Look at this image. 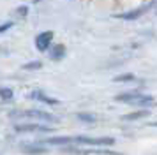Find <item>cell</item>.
<instances>
[{
  "label": "cell",
  "instance_id": "cell-15",
  "mask_svg": "<svg viewBox=\"0 0 157 155\" xmlns=\"http://www.w3.org/2000/svg\"><path fill=\"white\" fill-rule=\"evenodd\" d=\"M13 27V23H4L2 27H0V32H4V30H7V28H11Z\"/></svg>",
  "mask_w": 157,
  "mask_h": 155
},
{
  "label": "cell",
  "instance_id": "cell-14",
  "mask_svg": "<svg viewBox=\"0 0 157 155\" xmlns=\"http://www.w3.org/2000/svg\"><path fill=\"white\" fill-rule=\"evenodd\" d=\"M41 67H43L41 62H30V63H25L23 65V69H27V70H36V69H41Z\"/></svg>",
  "mask_w": 157,
  "mask_h": 155
},
{
  "label": "cell",
  "instance_id": "cell-1",
  "mask_svg": "<svg viewBox=\"0 0 157 155\" xmlns=\"http://www.w3.org/2000/svg\"><path fill=\"white\" fill-rule=\"evenodd\" d=\"M115 100L124 102V104H131V106H140V108H147V106L154 104V97L152 95H145V93H138V92L120 93V95L115 97Z\"/></svg>",
  "mask_w": 157,
  "mask_h": 155
},
{
  "label": "cell",
  "instance_id": "cell-3",
  "mask_svg": "<svg viewBox=\"0 0 157 155\" xmlns=\"http://www.w3.org/2000/svg\"><path fill=\"white\" fill-rule=\"evenodd\" d=\"M74 143H79V145H113L115 139L113 138H86V136H78L74 138Z\"/></svg>",
  "mask_w": 157,
  "mask_h": 155
},
{
  "label": "cell",
  "instance_id": "cell-8",
  "mask_svg": "<svg viewBox=\"0 0 157 155\" xmlns=\"http://www.w3.org/2000/svg\"><path fill=\"white\" fill-rule=\"evenodd\" d=\"M30 97L37 99V100H43V102H46V104H57V102H58L57 99L48 97V95H46V93H43V92H32V93H30Z\"/></svg>",
  "mask_w": 157,
  "mask_h": 155
},
{
  "label": "cell",
  "instance_id": "cell-9",
  "mask_svg": "<svg viewBox=\"0 0 157 155\" xmlns=\"http://www.w3.org/2000/svg\"><path fill=\"white\" fill-rule=\"evenodd\" d=\"M64 55H65V48L62 46V44L55 46V48L51 49V53H50V56L53 58V60H60V58H62Z\"/></svg>",
  "mask_w": 157,
  "mask_h": 155
},
{
  "label": "cell",
  "instance_id": "cell-16",
  "mask_svg": "<svg viewBox=\"0 0 157 155\" xmlns=\"http://www.w3.org/2000/svg\"><path fill=\"white\" fill-rule=\"evenodd\" d=\"M27 11H29V9H27V7H20V9H18V14H27Z\"/></svg>",
  "mask_w": 157,
  "mask_h": 155
},
{
  "label": "cell",
  "instance_id": "cell-5",
  "mask_svg": "<svg viewBox=\"0 0 157 155\" xmlns=\"http://www.w3.org/2000/svg\"><path fill=\"white\" fill-rule=\"evenodd\" d=\"M51 39H53V32H43V34H39L36 37V48L39 51H46V49L50 48L51 44Z\"/></svg>",
  "mask_w": 157,
  "mask_h": 155
},
{
  "label": "cell",
  "instance_id": "cell-10",
  "mask_svg": "<svg viewBox=\"0 0 157 155\" xmlns=\"http://www.w3.org/2000/svg\"><path fill=\"white\" fill-rule=\"evenodd\" d=\"M46 143L48 145H69V143H74V138H51Z\"/></svg>",
  "mask_w": 157,
  "mask_h": 155
},
{
  "label": "cell",
  "instance_id": "cell-7",
  "mask_svg": "<svg viewBox=\"0 0 157 155\" xmlns=\"http://www.w3.org/2000/svg\"><path fill=\"white\" fill-rule=\"evenodd\" d=\"M16 130L20 132H50L48 127H43V125H16Z\"/></svg>",
  "mask_w": 157,
  "mask_h": 155
},
{
  "label": "cell",
  "instance_id": "cell-6",
  "mask_svg": "<svg viewBox=\"0 0 157 155\" xmlns=\"http://www.w3.org/2000/svg\"><path fill=\"white\" fill-rule=\"evenodd\" d=\"M150 111L148 109H138V111H132V113H127V115H124L122 120H125V122H136V120H141L145 116H148Z\"/></svg>",
  "mask_w": 157,
  "mask_h": 155
},
{
  "label": "cell",
  "instance_id": "cell-12",
  "mask_svg": "<svg viewBox=\"0 0 157 155\" xmlns=\"http://www.w3.org/2000/svg\"><path fill=\"white\" fill-rule=\"evenodd\" d=\"M132 79H134V74L127 72V74H120V76H117L113 81H117V83H125V81H132Z\"/></svg>",
  "mask_w": 157,
  "mask_h": 155
},
{
  "label": "cell",
  "instance_id": "cell-2",
  "mask_svg": "<svg viewBox=\"0 0 157 155\" xmlns=\"http://www.w3.org/2000/svg\"><path fill=\"white\" fill-rule=\"evenodd\" d=\"M13 116H18V118H30V120H37V122H48V123H53V122H58V118L55 115H50L46 111H41V109H30V111H25L21 115H13Z\"/></svg>",
  "mask_w": 157,
  "mask_h": 155
},
{
  "label": "cell",
  "instance_id": "cell-13",
  "mask_svg": "<svg viewBox=\"0 0 157 155\" xmlns=\"http://www.w3.org/2000/svg\"><path fill=\"white\" fill-rule=\"evenodd\" d=\"M0 97L4 99V100H9V99L14 97V92L11 90V88H0Z\"/></svg>",
  "mask_w": 157,
  "mask_h": 155
},
{
  "label": "cell",
  "instance_id": "cell-4",
  "mask_svg": "<svg viewBox=\"0 0 157 155\" xmlns=\"http://www.w3.org/2000/svg\"><path fill=\"white\" fill-rule=\"evenodd\" d=\"M154 6V2H148V4H145V6L138 7V9H134V11H129V13H122L118 14L117 18H120V20H138L140 16H143V14L148 11L150 7Z\"/></svg>",
  "mask_w": 157,
  "mask_h": 155
},
{
  "label": "cell",
  "instance_id": "cell-17",
  "mask_svg": "<svg viewBox=\"0 0 157 155\" xmlns=\"http://www.w3.org/2000/svg\"><path fill=\"white\" fill-rule=\"evenodd\" d=\"M150 125H152V127H157V122H154V123H150Z\"/></svg>",
  "mask_w": 157,
  "mask_h": 155
},
{
  "label": "cell",
  "instance_id": "cell-11",
  "mask_svg": "<svg viewBox=\"0 0 157 155\" xmlns=\"http://www.w3.org/2000/svg\"><path fill=\"white\" fill-rule=\"evenodd\" d=\"M78 118L81 122H85V123H94L97 120V116L95 115H90V113H78Z\"/></svg>",
  "mask_w": 157,
  "mask_h": 155
}]
</instances>
